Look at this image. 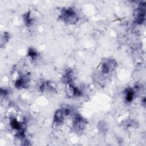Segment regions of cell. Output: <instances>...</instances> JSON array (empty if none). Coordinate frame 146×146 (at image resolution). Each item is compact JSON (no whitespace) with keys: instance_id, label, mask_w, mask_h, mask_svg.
<instances>
[{"instance_id":"cell-5","label":"cell","mask_w":146,"mask_h":146,"mask_svg":"<svg viewBox=\"0 0 146 146\" xmlns=\"http://www.w3.org/2000/svg\"><path fill=\"white\" fill-rule=\"evenodd\" d=\"M117 63L114 59L108 58L103 60L101 64V72L103 74H108L114 70Z\"/></svg>"},{"instance_id":"cell-8","label":"cell","mask_w":146,"mask_h":146,"mask_svg":"<svg viewBox=\"0 0 146 146\" xmlns=\"http://www.w3.org/2000/svg\"><path fill=\"white\" fill-rule=\"evenodd\" d=\"M124 94L125 101L127 103H131L134 99L136 94V91L132 88L128 87L124 90Z\"/></svg>"},{"instance_id":"cell-2","label":"cell","mask_w":146,"mask_h":146,"mask_svg":"<svg viewBox=\"0 0 146 146\" xmlns=\"http://www.w3.org/2000/svg\"><path fill=\"white\" fill-rule=\"evenodd\" d=\"M87 125V120L79 114H76L72 118V125L76 133L82 132Z\"/></svg>"},{"instance_id":"cell-4","label":"cell","mask_w":146,"mask_h":146,"mask_svg":"<svg viewBox=\"0 0 146 146\" xmlns=\"http://www.w3.org/2000/svg\"><path fill=\"white\" fill-rule=\"evenodd\" d=\"M70 113L68 108H63L56 110L54 115V124L56 125H61L64 121L65 118Z\"/></svg>"},{"instance_id":"cell-9","label":"cell","mask_w":146,"mask_h":146,"mask_svg":"<svg viewBox=\"0 0 146 146\" xmlns=\"http://www.w3.org/2000/svg\"><path fill=\"white\" fill-rule=\"evenodd\" d=\"M63 80L66 83H73L74 80V71L71 68H68L64 75Z\"/></svg>"},{"instance_id":"cell-1","label":"cell","mask_w":146,"mask_h":146,"mask_svg":"<svg viewBox=\"0 0 146 146\" xmlns=\"http://www.w3.org/2000/svg\"><path fill=\"white\" fill-rule=\"evenodd\" d=\"M59 18L68 25H74L79 21L78 15L72 7L63 8L60 14Z\"/></svg>"},{"instance_id":"cell-13","label":"cell","mask_w":146,"mask_h":146,"mask_svg":"<svg viewBox=\"0 0 146 146\" xmlns=\"http://www.w3.org/2000/svg\"><path fill=\"white\" fill-rule=\"evenodd\" d=\"M127 127H130V128H136L138 127V123L137 121H136L134 120H129L126 123Z\"/></svg>"},{"instance_id":"cell-7","label":"cell","mask_w":146,"mask_h":146,"mask_svg":"<svg viewBox=\"0 0 146 146\" xmlns=\"http://www.w3.org/2000/svg\"><path fill=\"white\" fill-rule=\"evenodd\" d=\"M29 82V77L28 75H22L17 78V79L15 82L14 85L16 88L21 89L27 87L28 86Z\"/></svg>"},{"instance_id":"cell-6","label":"cell","mask_w":146,"mask_h":146,"mask_svg":"<svg viewBox=\"0 0 146 146\" xmlns=\"http://www.w3.org/2000/svg\"><path fill=\"white\" fill-rule=\"evenodd\" d=\"M65 91L67 96L69 98L79 97L82 95V91L78 87L74 86L73 83L66 84Z\"/></svg>"},{"instance_id":"cell-12","label":"cell","mask_w":146,"mask_h":146,"mask_svg":"<svg viewBox=\"0 0 146 146\" xmlns=\"http://www.w3.org/2000/svg\"><path fill=\"white\" fill-rule=\"evenodd\" d=\"M38 55V53L35 48H34L33 47H30L28 49L27 56H29L30 58H31V59L34 60L35 58H37Z\"/></svg>"},{"instance_id":"cell-11","label":"cell","mask_w":146,"mask_h":146,"mask_svg":"<svg viewBox=\"0 0 146 146\" xmlns=\"http://www.w3.org/2000/svg\"><path fill=\"white\" fill-rule=\"evenodd\" d=\"M10 35L7 32H3L1 36V46L2 47L5 46L9 40Z\"/></svg>"},{"instance_id":"cell-3","label":"cell","mask_w":146,"mask_h":146,"mask_svg":"<svg viewBox=\"0 0 146 146\" xmlns=\"http://www.w3.org/2000/svg\"><path fill=\"white\" fill-rule=\"evenodd\" d=\"M134 22L137 25H141L145 21V3L141 2L133 13Z\"/></svg>"},{"instance_id":"cell-10","label":"cell","mask_w":146,"mask_h":146,"mask_svg":"<svg viewBox=\"0 0 146 146\" xmlns=\"http://www.w3.org/2000/svg\"><path fill=\"white\" fill-rule=\"evenodd\" d=\"M31 12L28 11L26 13L24 14L23 15V22L27 26H29L31 25L33 22L34 19H33V17H31Z\"/></svg>"}]
</instances>
